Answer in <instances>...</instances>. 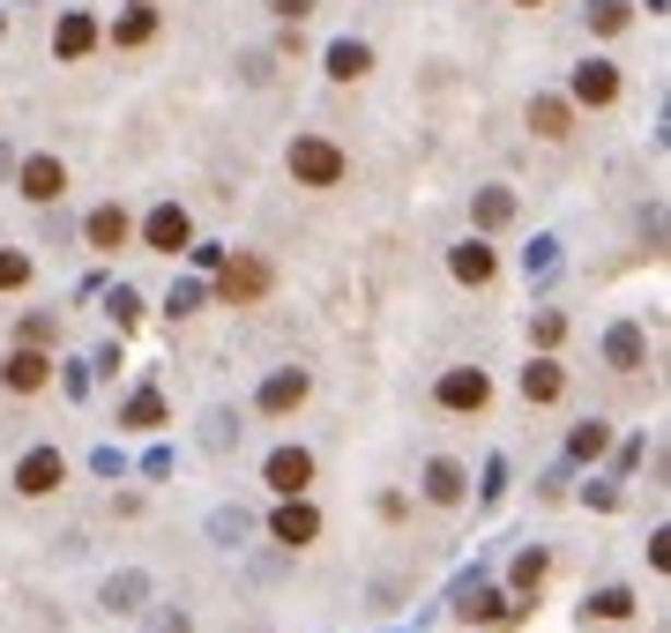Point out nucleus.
I'll use <instances>...</instances> for the list:
<instances>
[{
  "instance_id": "f257e3e1",
  "label": "nucleus",
  "mask_w": 671,
  "mask_h": 633,
  "mask_svg": "<svg viewBox=\"0 0 671 633\" xmlns=\"http://www.w3.org/2000/svg\"><path fill=\"white\" fill-rule=\"evenodd\" d=\"M284 165H292V179H298V187H343L351 157L336 150L329 134H292V157H284Z\"/></svg>"
},
{
  "instance_id": "f03ea898",
  "label": "nucleus",
  "mask_w": 671,
  "mask_h": 633,
  "mask_svg": "<svg viewBox=\"0 0 671 633\" xmlns=\"http://www.w3.org/2000/svg\"><path fill=\"white\" fill-rule=\"evenodd\" d=\"M60 477H68L60 447H31V455L15 463V492H23V500H45V492H60Z\"/></svg>"
},
{
  "instance_id": "7ed1b4c3",
  "label": "nucleus",
  "mask_w": 671,
  "mask_h": 633,
  "mask_svg": "<svg viewBox=\"0 0 671 633\" xmlns=\"http://www.w3.org/2000/svg\"><path fill=\"white\" fill-rule=\"evenodd\" d=\"M15 187H23V202H60L68 194V165L60 157H23V171H15Z\"/></svg>"
},
{
  "instance_id": "20e7f679",
  "label": "nucleus",
  "mask_w": 671,
  "mask_h": 633,
  "mask_svg": "<svg viewBox=\"0 0 671 633\" xmlns=\"http://www.w3.org/2000/svg\"><path fill=\"white\" fill-rule=\"evenodd\" d=\"M620 97V68L612 60H582L575 83H567V105H612Z\"/></svg>"
},
{
  "instance_id": "39448f33",
  "label": "nucleus",
  "mask_w": 671,
  "mask_h": 633,
  "mask_svg": "<svg viewBox=\"0 0 671 633\" xmlns=\"http://www.w3.org/2000/svg\"><path fill=\"white\" fill-rule=\"evenodd\" d=\"M0 380H8L15 395H38V387H52V358L23 343V350H8V366H0Z\"/></svg>"
},
{
  "instance_id": "423d86ee",
  "label": "nucleus",
  "mask_w": 671,
  "mask_h": 633,
  "mask_svg": "<svg viewBox=\"0 0 671 633\" xmlns=\"http://www.w3.org/2000/svg\"><path fill=\"white\" fill-rule=\"evenodd\" d=\"M440 403H448V410H485V403H493V380L478 373V366H456V373H440Z\"/></svg>"
},
{
  "instance_id": "0eeeda50",
  "label": "nucleus",
  "mask_w": 671,
  "mask_h": 633,
  "mask_svg": "<svg viewBox=\"0 0 671 633\" xmlns=\"http://www.w3.org/2000/svg\"><path fill=\"white\" fill-rule=\"evenodd\" d=\"M261 477H269V485H276L284 500H298V492L314 485V455H306V447H276V455H269V469H261Z\"/></svg>"
},
{
  "instance_id": "6e6552de",
  "label": "nucleus",
  "mask_w": 671,
  "mask_h": 633,
  "mask_svg": "<svg viewBox=\"0 0 671 633\" xmlns=\"http://www.w3.org/2000/svg\"><path fill=\"white\" fill-rule=\"evenodd\" d=\"M142 239H150L157 253H187L195 224H187V210H172V202H165V210H150V216H142Z\"/></svg>"
},
{
  "instance_id": "1a4fd4ad",
  "label": "nucleus",
  "mask_w": 671,
  "mask_h": 633,
  "mask_svg": "<svg viewBox=\"0 0 671 633\" xmlns=\"http://www.w3.org/2000/svg\"><path fill=\"white\" fill-rule=\"evenodd\" d=\"M216 291H224V306H254V298L269 291V268H261V261H224Z\"/></svg>"
},
{
  "instance_id": "9d476101",
  "label": "nucleus",
  "mask_w": 671,
  "mask_h": 633,
  "mask_svg": "<svg viewBox=\"0 0 671 633\" xmlns=\"http://www.w3.org/2000/svg\"><path fill=\"white\" fill-rule=\"evenodd\" d=\"M269 529H276V545H314V537H321V514H314L306 500H284L276 514H269Z\"/></svg>"
},
{
  "instance_id": "9b49d317",
  "label": "nucleus",
  "mask_w": 671,
  "mask_h": 633,
  "mask_svg": "<svg viewBox=\"0 0 671 633\" xmlns=\"http://www.w3.org/2000/svg\"><path fill=\"white\" fill-rule=\"evenodd\" d=\"M127 231H134V224H127V210H113V202L83 216V239H90L97 253H120V247H127Z\"/></svg>"
},
{
  "instance_id": "f8f14e48",
  "label": "nucleus",
  "mask_w": 671,
  "mask_h": 633,
  "mask_svg": "<svg viewBox=\"0 0 671 633\" xmlns=\"http://www.w3.org/2000/svg\"><path fill=\"white\" fill-rule=\"evenodd\" d=\"M462 492H470V477H462V463H425V500L433 506H462Z\"/></svg>"
},
{
  "instance_id": "ddd939ff",
  "label": "nucleus",
  "mask_w": 671,
  "mask_h": 633,
  "mask_svg": "<svg viewBox=\"0 0 671 633\" xmlns=\"http://www.w3.org/2000/svg\"><path fill=\"white\" fill-rule=\"evenodd\" d=\"M306 387H314V380L298 373H269V387H261V410H269V418H284V410H298V403H306Z\"/></svg>"
},
{
  "instance_id": "4468645a",
  "label": "nucleus",
  "mask_w": 671,
  "mask_h": 633,
  "mask_svg": "<svg viewBox=\"0 0 671 633\" xmlns=\"http://www.w3.org/2000/svg\"><path fill=\"white\" fill-rule=\"evenodd\" d=\"M329 75L336 83H366V75H374V52H366L358 38H336L329 45Z\"/></svg>"
},
{
  "instance_id": "2eb2a0df",
  "label": "nucleus",
  "mask_w": 671,
  "mask_h": 633,
  "mask_svg": "<svg viewBox=\"0 0 671 633\" xmlns=\"http://www.w3.org/2000/svg\"><path fill=\"white\" fill-rule=\"evenodd\" d=\"M448 268H456V284H493V247H485V239H462V247L448 253Z\"/></svg>"
},
{
  "instance_id": "dca6fc26",
  "label": "nucleus",
  "mask_w": 671,
  "mask_h": 633,
  "mask_svg": "<svg viewBox=\"0 0 671 633\" xmlns=\"http://www.w3.org/2000/svg\"><path fill=\"white\" fill-rule=\"evenodd\" d=\"M567 120H575V105H567V97H530V134L567 142Z\"/></svg>"
},
{
  "instance_id": "f3484780",
  "label": "nucleus",
  "mask_w": 671,
  "mask_h": 633,
  "mask_svg": "<svg viewBox=\"0 0 671 633\" xmlns=\"http://www.w3.org/2000/svg\"><path fill=\"white\" fill-rule=\"evenodd\" d=\"M150 38H157V8H150V0H134L120 23H113V45H150Z\"/></svg>"
},
{
  "instance_id": "a211bd4d",
  "label": "nucleus",
  "mask_w": 671,
  "mask_h": 633,
  "mask_svg": "<svg viewBox=\"0 0 671 633\" xmlns=\"http://www.w3.org/2000/svg\"><path fill=\"white\" fill-rule=\"evenodd\" d=\"M560 387H567V373H560L552 358H538V366H522V395H530V403H560Z\"/></svg>"
},
{
  "instance_id": "6ab92c4d",
  "label": "nucleus",
  "mask_w": 671,
  "mask_h": 633,
  "mask_svg": "<svg viewBox=\"0 0 671 633\" xmlns=\"http://www.w3.org/2000/svg\"><path fill=\"white\" fill-rule=\"evenodd\" d=\"M90 45H97V23H90L83 8H75V15H68V23H60V60H83Z\"/></svg>"
},
{
  "instance_id": "aec40b11",
  "label": "nucleus",
  "mask_w": 671,
  "mask_h": 633,
  "mask_svg": "<svg viewBox=\"0 0 671 633\" xmlns=\"http://www.w3.org/2000/svg\"><path fill=\"white\" fill-rule=\"evenodd\" d=\"M589 31L620 38V31H627V0H589Z\"/></svg>"
},
{
  "instance_id": "412c9836",
  "label": "nucleus",
  "mask_w": 671,
  "mask_h": 633,
  "mask_svg": "<svg viewBox=\"0 0 671 633\" xmlns=\"http://www.w3.org/2000/svg\"><path fill=\"white\" fill-rule=\"evenodd\" d=\"M604 350H612V366H620V373H634V366H641V329H612Z\"/></svg>"
},
{
  "instance_id": "4be33fe9",
  "label": "nucleus",
  "mask_w": 671,
  "mask_h": 633,
  "mask_svg": "<svg viewBox=\"0 0 671 633\" xmlns=\"http://www.w3.org/2000/svg\"><path fill=\"white\" fill-rule=\"evenodd\" d=\"M507 216H515V194H507V187H485V194H478V224H507Z\"/></svg>"
},
{
  "instance_id": "5701e85b",
  "label": "nucleus",
  "mask_w": 671,
  "mask_h": 633,
  "mask_svg": "<svg viewBox=\"0 0 671 633\" xmlns=\"http://www.w3.org/2000/svg\"><path fill=\"white\" fill-rule=\"evenodd\" d=\"M31 284V253H8L0 247V291H23Z\"/></svg>"
},
{
  "instance_id": "b1692460",
  "label": "nucleus",
  "mask_w": 671,
  "mask_h": 633,
  "mask_svg": "<svg viewBox=\"0 0 671 633\" xmlns=\"http://www.w3.org/2000/svg\"><path fill=\"white\" fill-rule=\"evenodd\" d=\"M589 611H597V619H627L634 596H627V589H597V596H589Z\"/></svg>"
},
{
  "instance_id": "393cba45",
  "label": "nucleus",
  "mask_w": 671,
  "mask_h": 633,
  "mask_svg": "<svg viewBox=\"0 0 671 633\" xmlns=\"http://www.w3.org/2000/svg\"><path fill=\"white\" fill-rule=\"evenodd\" d=\"M165 418V403H157V395H134V403H127V425H157Z\"/></svg>"
},
{
  "instance_id": "a878e982",
  "label": "nucleus",
  "mask_w": 671,
  "mask_h": 633,
  "mask_svg": "<svg viewBox=\"0 0 671 633\" xmlns=\"http://www.w3.org/2000/svg\"><path fill=\"white\" fill-rule=\"evenodd\" d=\"M604 440H612V432H604V425L589 418V425H582V432H575V455H604Z\"/></svg>"
},
{
  "instance_id": "bb28decb",
  "label": "nucleus",
  "mask_w": 671,
  "mask_h": 633,
  "mask_svg": "<svg viewBox=\"0 0 671 633\" xmlns=\"http://www.w3.org/2000/svg\"><path fill=\"white\" fill-rule=\"evenodd\" d=\"M60 336V329H52V321H45V313H31V321H23V343H31V350H45V343Z\"/></svg>"
},
{
  "instance_id": "cd10ccee",
  "label": "nucleus",
  "mask_w": 671,
  "mask_h": 633,
  "mask_svg": "<svg viewBox=\"0 0 671 633\" xmlns=\"http://www.w3.org/2000/svg\"><path fill=\"white\" fill-rule=\"evenodd\" d=\"M515 582H522V589H538V582H545V559H538V551H530V559H515Z\"/></svg>"
},
{
  "instance_id": "c85d7f7f",
  "label": "nucleus",
  "mask_w": 671,
  "mask_h": 633,
  "mask_svg": "<svg viewBox=\"0 0 671 633\" xmlns=\"http://www.w3.org/2000/svg\"><path fill=\"white\" fill-rule=\"evenodd\" d=\"M269 8H276L284 23H306V15H314V0H269Z\"/></svg>"
},
{
  "instance_id": "c756f323",
  "label": "nucleus",
  "mask_w": 671,
  "mask_h": 633,
  "mask_svg": "<svg viewBox=\"0 0 671 633\" xmlns=\"http://www.w3.org/2000/svg\"><path fill=\"white\" fill-rule=\"evenodd\" d=\"M0 31H8V15H0Z\"/></svg>"
},
{
  "instance_id": "7c9ffc66",
  "label": "nucleus",
  "mask_w": 671,
  "mask_h": 633,
  "mask_svg": "<svg viewBox=\"0 0 671 633\" xmlns=\"http://www.w3.org/2000/svg\"><path fill=\"white\" fill-rule=\"evenodd\" d=\"M522 8H538V0H522Z\"/></svg>"
}]
</instances>
